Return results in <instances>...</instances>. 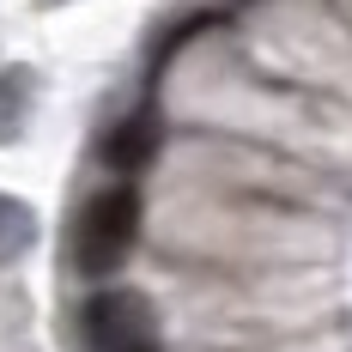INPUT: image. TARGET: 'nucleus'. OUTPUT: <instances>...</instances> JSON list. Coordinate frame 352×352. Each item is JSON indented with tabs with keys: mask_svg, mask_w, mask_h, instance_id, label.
Masks as SVG:
<instances>
[{
	"mask_svg": "<svg viewBox=\"0 0 352 352\" xmlns=\"http://www.w3.org/2000/svg\"><path fill=\"white\" fill-rule=\"evenodd\" d=\"M134 237H140V195H134V182H116L104 195H91L85 212H79V225H73V267L104 280V274H116L128 261Z\"/></svg>",
	"mask_w": 352,
	"mask_h": 352,
	"instance_id": "f257e3e1",
	"label": "nucleus"
},
{
	"mask_svg": "<svg viewBox=\"0 0 352 352\" xmlns=\"http://www.w3.org/2000/svg\"><path fill=\"white\" fill-rule=\"evenodd\" d=\"M79 328H85V352H164L158 310L146 304L140 292H128V285L98 292L79 310Z\"/></svg>",
	"mask_w": 352,
	"mask_h": 352,
	"instance_id": "f03ea898",
	"label": "nucleus"
},
{
	"mask_svg": "<svg viewBox=\"0 0 352 352\" xmlns=\"http://www.w3.org/2000/svg\"><path fill=\"white\" fill-rule=\"evenodd\" d=\"M158 140H164L158 116H152V109H134V116H122L104 134V164L122 170V176H134V170H146V164L158 158Z\"/></svg>",
	"mask_w": 352,
	"mask_h": 352,
	"instance_id": "7ed1b4c3",
	"label": "nucleus"
},
{
	"mask_svg": "<svg viewBox=\"0 0 352 352\" xmlns=\"http://www.w3.org/2000/svg\"><path fill=\"white\" fill-rule=\"evenodd\" d=\"M31 243H36V212L25 207L19 195H0V267L19 261Z\"/></svg>",
	"mask_w": 352,
	"mask_h": 352,
	"instance_id": "20e7f679",
	"label": "nucleus"
},
{
	"mask_svg": "<svg viewBox=\"0 0 352 352\" xmlns=\"http://www.w3.org/2000/svg\"><path fill=\"white\" fill-rule=\"evenodd\" d=\"M25 104H31V67H6L0 73V140L25 128Z\"/></svg>",
	"mask_w": 352,
	"mask_h": 352,
	"instance_id": "39448f33",
	"label": "nucleus"
}]
</instances>
